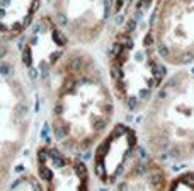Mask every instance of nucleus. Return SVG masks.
<instances>
[{
  "label": "nucleus",
  "mask_w": 194,
  "mask_h": 191,
  "mask_svg": "<svg viewBox=\"0 0 194 191\" xmlns=\"http://www.w3.org/2000/svg\"><path fill=\"white\" fill-rule=\"evenodd\" d=\"M27 77L44 102L49 142L58 147L89 154L116 125L119 104L104 65L89 48L68 43Z\"/></svg>",
  "instance_id": "nucleus-1"
},
{
  "label": "nucleus",
  "mask_w": 194,
  "mask_h": 191,
  "mask_svg": "<svg viewBox=\"0 0 194 191\" xmlns=\"http://www.w3.org/2000/svg\"><path fill=\"white\" fill-rule=\"evenodd\" d=\"M158 0H135L128 14L112 19L104 41V68L121 109L140 114L169 67L160 58L153 31Z\"/></svg>",
  "instance_id": "nucleus-2"
},
{
  "label": "nucleus",
  "mask_w": 194,
  "mask_h": 191,
  "mask_svg": "<svg viewBox=\"0 0 194 191\" xmlns=\"http://www.w3.org/2000/svg\"><path fill=\"white\" fill-rule=\"evenodd\" d=\"M140 145L169 165L194 160V63L169 68L140 111Z\"/></svg>",
  "instance_id": "nucleus-3"
},
{
  "label": "nucleus",
  "mask_w": 194,
  "mask_h": 191,
  "mask_svg": "<svg viewBox=\"0 0 194 191\" xmlns=\"http://www.w3.org/2000/svg\"><path fill=\"white\" fill-rule=\"evenodd\" d=\"M36 92L14 43L0 39V191L31 140Z\"/></svg>",
  "instance_id": "nucleus-4"
},
{
  "label": "nucleus",
  "mask_w": 194,
  "mask_h": 191,
  "mask_svg": "<svg viewBox=\"0 0 194 191\" xmlns=\"http://www.w3.org/2000/svg\"><path fill=\"white\" fill-rule=\"evenodd\" d=\"M153 31L169 68L194 63V0H160L153 12Z\"/></svg>",
  "instance_id": "nucleus-5"
},
{
  "label": "nucleus",
  "mask_w": 194,
  "mask_h": 191,
  "mask_svg": "<svg viewBox=\"0 0 194 191\" xmlns=\"http://www.w3.org/2000/svg\"><path fill=\"white\" fill-rule=\"evenodd\" d=\"M49 17L72 44L94 46L116 14V0H49Z\"/></svg>",
  "instance_id": "nucleus-6"
},
{
  "label": "nucleus",
  "mask_w": 194,
  "mask_h": 191,
  "mask_svg": "<svg viewBox=\"0 0 194 191\" xmlns=\"http://www.w3.org/2000/svg\"><path fill=\"white\" fill-rule=\"evenodd\" d=\"M34 172L43 191H92L90 167L68 150L44 142L34 150Z\"/></svg>",
  "instance_id": "nucleus-7"
},
{
  "label": "nucleus",
  "mask_w": 194,
  "mask_h": 191,
  "mask_svg": "<svg viewBox=\"0 0 194 191\" xmlns=\"http://www.w3.org/2000/svg\"><path fill=\"white\" fill-rule=\"evenodd\" d=\"M140 150L142 145L136 130L124 123L116 121L111 132L92 150L94 152L92 167L95 177L104 184H112L124 172V169Z\"/></svg>",
  "instance_id": "nucleus-8"
},
{
  "label": "nucleus",
  "mask_w": 194,
  "mask_h": 191,
  "mask_svg": "<svg viewBox=\"0 0 194 191\" xmlns=\"http://www.w3.org/2000/svg\"><path fill=\"white\" fill-rule=\"evenodd\" d=\"M169 167L140 150L124 172L112 183L111 191H167Z\"/></svg>",
  "instance_id": "nucleus-9"
},
{
  "label": "nucleus",
  "mask_w": 194,
  "mask_h": 191,
  "mask_svg": "<svg viewBox=\"0 0 194 191\" xmlns=\"http://www.w3.org/2000/svg\"><path fill=\"white\" fill-rule=\"evenodd\" d=\"M41 0H0V39L17 44L36 21Z\"/></svg>",
  "instance_id": "nucleus-10"
},
{
  "label": "nucleus",
  "mask_w": 194,
  "mask_h": 191,
  "mask_svg": "<svg viewBox=\"0 0 194 191\" xmlns=\"http://www.w3.org/2000/svg\"><path fill=\"white\" fill-rule=\"evenodd\" d=\"M2 191H43V186L34 171H24L12 176Z\"/></svg>",
  "instance_id": "nucleus-11"
},
{
  "label": "nucleus",
  "mask_w": 194,
  "mask_h": 191,
  "mask_svg": "<svg viewBox=\"0 0 194 191\" xmlns=\"http://www.w3.org/2000/svg\"><path fill=\"white\" fill-rule=\"evenodd\" d=\"M167 191H194V169H184L170 177Z\"/></svg>",
  "instance_id": "nucleus-12"
}]
</instances>
